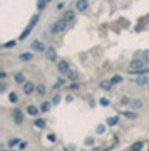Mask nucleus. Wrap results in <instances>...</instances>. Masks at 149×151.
Here are the masks:
<instances>
[{"label": "nucleus", "mask_w": 149, "mask_h": 151, "mask_svg": "<svg viewBox=\"0 0 149 151\" xmlns=\"http://www.w3.org/2000/svg\"><path fill=\"white\" fill-rule=\"evenodd\" d=\"M67 22L69 20H65V19H60V20H55L52 25H50V34H60V32H64V30L67 29Z\"/></svg>", "instance_id": "f257e3e1"}, {"label": "nucleus", "mask_w": 149, "mask_h": 151, "mask_svg": "<svg viewBox=\"0 0 149 151\" xmlns=\"http://www.w3.org/2000/svg\"><path fill=\"white\" fill-rule=\"evenodd\" d=\"M37 22H39V15L35 14V15H32V19H30V22H29V25L25 27V30L20 34V40H24V39H27L30 34H32V29L37 25Z\"/></svg>", "instance_id": "f03ea898"}, {"label": "nucleus", "mask_w": 149, "mask_h": 151, "mask_svg": "<svg viewBox=\"0 0 149 151\" xmlns=\"http://www.w3.org/2000/svg\"><path fill=\"white\" fill-rule=\"evenodd\" d=\"M30 47H32V50H35V52H45V50H47L45 44L40 42V40H34V42L30 44Z\"/></svg>", "instance_id": "7ed1b4c3"}, {"label": "nucleus", "mask_w": 149, "mask_h": 151, "mask_svg": "<svg viewBox=\"0 0 149 151\" xmlns=\"http://www.w3.org/2000/svg\"><path fill=\"white\" fill-rule=\"evenodd\" d=\"M12 119H13V123H17V124H22V123H24V111L13 109V112H12Z\"/></svg>", "instance_id": "20e7f679"}, {"label": "nucleus", "mask_w": 149, "mask_h": 151, "mask_svg": "<svg viewBox=\"0 0 149 151\" xmlns=\"http://www.w3.org/2000/svg\"><path fill=\"white\" fill-rule=\"evenodd\" d=\"M35 87H37V86H35L34 82H30V81H25V82L22 84V89H24V92H25L27 96H29V94H32V92L35 91Z\"/></svg>", "instance_id": "39448f33"}, {"label": "nucleus", "mask_w": 149, "mask_h": 151, "mask_svg": "<svg viewBox=\"0 0 149 151\" xmlns=\"http://www.w3.org/2000/svg\"><path fill=\"white\" fill-rule=\"evenodd\" d=\"M131 76H148L149 74V66L148 67H141V69H129Z\"/></svg>", "instance_id": "423d86ee"}, {"label": "nucleus", "mask_w": 149, "mask_h": 151, "mask_svg": "<svg viewBox=\"0 0 149 151\" xmlns=\"http://www.w3.org/2000/svg\"><path fill=\"white\" fill-rule=\"evenodd\" d=\"M57 69H59L60 74H64V76H65V74L69 72V69H70V67H69V62H67V60H59Z\"/></svg>", "instance_id": "0eeeda50"}, {"label": "nucleus", "mask_w": 149, "mask_h": 151, "mask_svg": "<svg viewBox=\"0 0 149 151\" xmlns=\"http://www.w3.org/2000/svg\"><path fill=\"white\" fill-rule=\"evenodd\" d=\"M87 7H89V2L87 0H77L76 2V10L77 12H86Z\"/></svg>", "instance_id": "6e6552de"}, {"label": "nucleus", "mask_w": 149, "mask_h": 151, "mask_svg": "<svg viewBox=\"0 0 149 151\" xmlns=\"http://www.w3.org/2000/svg\"><path fill=\"white\" fill-rule=\"evenodd\" d=\"M65 76H67V79H69L70 82H76V81H79V77H80V74L76 69H69V72H67Z\"/></svg>", "instance_id": "1a4fd4ad"}, {"label": "nucleus", "mask_w": 149, "mask_h": 151, "mask_svg": "<svg viewBox=\"0 0 149 151\" xmlns=\"http://www.w3.org/2000/svg\"><path fill=\"white\" fill-rule=\"evenodd\" d=\"M45 57H47V60H55L57 59V52H55V49H54V47H47V50H45Z\"/></svg>", "instance_id": "9d476101"}, {"label": "nucleus", "mask_w": 149, "mask_h": 151, "mask_svg": "<svg viewBox=\"0 0 149 151\" xmlns=\"http://www.w3.org/2000/svg\"><path fill=\"white\" fill-rule=\"evenodd\" d=\"M141 67H144V62L141 59H132L129 64V69H141Z\"/></svg>", "instance_id": "9b49d317"}, {"label": "nucleus", "mask_w": 149, "mask_h": 151, "mask_svg": "<svg viewBox=\"0 0 149 151\" xmlns=\"http://www.w3.org/2000/svg\"><path fill=\"white\" fill-rule=\"evenodd\" d=\"M39 112H42V111L37 108V106H34V104H30V106H27V114L29 116H37Z\"/></svg>", "instance_id": "f8f14e48"}, {"label": "nucleus", "mask_w": 149, "mask_h": 151, "mask_svg": "<svg viewBox=\"0 0 149 151\" xmlns=\"http://www.w3.org/2000/svg\"><path fill=\"white\" fill-rule=\"evenodd\" d=\"M13 81H15L17 84H24V82H25V74H24V72H15V74H13Z\"/></svg>", "instance_id": "ddd939ff"}, {"label": "nucleus", "mask_w": 149, "mask_h": 151, "mask_svg": "<svg viewBox=\"0 0 149 151\" xmlns=\"http://www.w3.org/2000/svg\"><path fill=\"white\" fill-rule=\"evenodd\" d=\"M19 59L22 60V62H29V60L34 59V56H32V52H22L19 56Z\"/></svg>", "instance_id": "4468645a"}, {"label": "nucleus", "mask_w": 149, "mask_h": 151, "mask_svg": "<svg viewBox=\"0 0 149 151\" xmlns=\"http://www.w3.org/2000/svg\"><path fill=\"white\" fill-rule=\"evenodd\" d=\"M142 104H144V102H142V99H131V108H132V109H141V108H142Z\"/></svg>", "instance_id": "2eb2a0df"}, {"label": "nucleus", "mask_w": 149, "mask_h": 151, "mask_svg": "<svg viewBox=\"0 0 149 151\" xmlns=\"http://www.w3.org/2000/svg\"><path fill=\"white\" fill-rule=\"evenodd\" d=\"M35 92H37L39 96H45V94H47V87H45L44 84H37V87H35Z\"/></svg>", "instance_id": "dca6fc26"}, {"label": "nucleus", "mask_w": 149, "mask_h": 151, "mask_svg": "<svg viewBox=\"0 0 149 151\" xmlns=\"http://www.w3.org/2000/svg\"><path fill=\"white\" fill-rule=\"evenodd\" d=\"M117 123H119V118H117V116H111V118H107V121H106L107 126H116Z\"/></svg>", "instance_id": "f3484780"}, {"label": "nucleus", "mask_w": 149, "mask_h": 151, "mask_svg": "<svg viewBox=\"0 0 149 151\" xmlns=\"http://www.w3.org/2000/svg\"><path fill=\"white\" fill-rule=\"evenodd\" d=\"M122 114H124L127 119H136V118H138V112H136V109H134V111H124Z\"/></svg>", "instance_id": "a211bd4d"}, {"label": "nucleus", "mask_w": 149, "mask_h": 151, "mask_svg": "<svg viewBox=\"0 0 149 151\" xmlns=\"http://www.w3.org/2000/svg\"><path fill=\"white\" fill-rule=\"evenodd\" d=\"M136 84H138V86H146V84H148V76H138Z\"/></svg>", "instance_id": "6ab92c4d"}, {"label": "nucleus", "mask_w": 149, "mask_h": 151, "mask_svg": "<svg viewBox=\"0 0 149 151\" xmlns=\"http://www.w3.org/2000/svg\"><path fill=\"white\" fill-rule=\"evenodd\" d=\"M50 106H52V102H49V101H44V102L40 104V111H42V112H47V111L50 109Z\"/></svg>", "instance_id": "aec40b11"}, {"label": "nucleus", "mask_w": 149, "mask_h": 151, "mask_svg": "<svg viewBox=\"0 0 149 151\" xmlns=\"http://www.w3.org/2000/svg\"><path fill=\"white\" fill-rule=\"evenodd\" d=\"M100 87L104 91H111L112 89V82H111V81H102V82H100Z\"/></svg>", "instance_id": "412c9836"}, {"label": "nucleus", "mask_w": 149, "mask_h": 151, "mask_svg": "<svg viewBox=\"0 0 149 151\" xmlns=\"http://www.w3.org/2000/svg\"><path fill=\"white\" fill-rule=\"evenodd\" d=\"M74 17H76V12H74V10H67V12L64 14V19L65 20H74Z\"/></svg>", "instance_id": "4be33fe9"}, {"label": "nucleus", "mask_w": 149, "mask_h": 151, "mask_svg": "<svg viewBox=\"0 0 149 151\" xmlns=\"http://www.w3.org/2000/svg\"><path fill=\"white\" fill-rule=\"evenodd\" d=\"M142 146H144V144H142L141 141H138V143H134V144L131 146V151H141L142 150Z\"/></svg>", "instance_id": "5701e85b"}, {"label": "nucleus", "mask_w": 149, "mask_h": 151, "mask_svg": "<svg viewBox=\"0 0 149 151\" xmlns=\"http://www.w3.org/2000/svg\"><path fill=\"white\" fill-rule=\"evenodd\" d=\"M9 101L10 102H17V101H19V94H17V92H10L9 94Z\"/></svg>", "instance_id": "b1692460"}, {"label": "nucleus", "mask_w": 149, "mask_h": 151, "mask_svg": "<svg viewBox=\"0 0 149 151\" xmlns=\"http://www.w3.org/2000/svg\"><path fill=\"white\" fill-rule=\"evenodd\" d=\"M111 82H112V84H119V82H122V77H121L119 74H116V76L111 77Z\"/></svg>", "instance_id": "393cba45"}, {"label": "nucleus", "mask_w": 149, "mask_h": 151, "mask_svg": "<svg viewBox=\"0 0 149 151\" xmlns=\"http://www.w3.org/2000/svg\"><path fill=\"white\" fill-rule=\"evenodd\" d=\"M15 45H17V40H9L7 44H3V49H12Z\"/></svg>", "instance_id": "a878e982"}, {"label": "nucleus", "mask_w": 149, "mask_h": 151, "mask_svg": "<svg viewBox=\"0 0 149 151\" xmlns=\"http://www.w3.org/2000/svg\"><path fill=\"white\" fill-rule=\"evenodd\" d=\"M47 5V0H37V9L39 10H44Z\"/></svg>", "instance_id": "bb28decb"}, {"label": "nucleus", "mask_w": 149, "mask_h": 151, "mask_svg": "<svg viewBox=\"0 0 149 151\" xmlns=\"http://www.w3.org/2000/svg\"><path fill=\"white\" fill-rule=\"evenodd\" d=\"M20 143H22V141H20V138H13V139L9 141V146H12V148H13V146H17V144H20Z\"/></svg>", "instance_id": "cd10ccee"}, {"label": "nucleus", "mask_w": 149, "mask_h": 151, "mask_svg": "<svg viewBox=\"0 0 149 151\" xmlns=\"http://www.w3.org/2000/svg\"><path fill=\"white\" fill-rule=\"evenodd\" d=\"M60 99H62V98H60V94H54V98H52V104H54V106H57V104L60 102Z\"/></svg>", "instance_id": "c85d7f7f"}, {"label": "nucleus", "mask_w": 149, "mask_h": 151, "mask_svg": "<svg viewBox=\"0 0 149 151\" xmlns=\"http://www.w3.org/2000/svg\"><path fill=\"white\" fill-rule=\"evenodd\" d=\"M35 126L40 128V129H42V128H45V121H44V119H35Z\"/></svg>", "instance_id": "c756f323"}, {"label": "nucleus", "mask_w": 149, "mask_h": 151, "mask_svg": "<svg viewBox=\"0 0 149 151\" xmlns=\"http://www.w3.org/2000/svg\"><path fill=\"white\" fill-rule=\"evenodd\" d=\"M119 102H121V104H131V98H127V96H122Z\"/></svg>", "instance_id": "7c9ffc66"}, {"label": "nucleus", "mask_w": 149, "mask_h": 151, "mask_svg": "<svg viewBox=\"0 0 149 151\" xmlns=\"http://www.w3.org/2000/svg\"><path fill=\"white\" fill-rule=\"evenodd\" d=\"M80 86H79V82L76 81V82H70V86H69V89H72V91H76V89H79Z\"/></svg>", "instance_id": "2f4dec72"}, {"label": "nucleus", "mask_w": 149, "mask_h": 151, "mask_svg": "<svg viewBox=\"0 0 149 151\" xmlns=\"http://www.w3.org/2000/svg\"><path fill=\"white\" fill-rule=\"evenodd\" d=\"M109 104H111L109 99H106V98H102V99H100V106H109Z\"/></svg>", "instance_id": "473e14b6"}, {"label": "nucleus", "mask_w": 149, "mask_h": 151, "mask_svg": "<svg viewBox=\"0 0 149 151\" xmlns=\"http://www.w3.org/2000/svg\"><path fill=\"white\" fill-rule=\"evenodd\" d=\"M104 131H106V126H102V124H100L99 128H97V133H99V134H102Z\"/></svg>", "instance_id": "72a5a7b5"}, {"label": "nucleus", "mask_w": 149, "mask_h": 151, "mask_svg": "<svg viewBox=\"0 0 149 151\" xmlns=\"http://www.w3.org/2000/svg\"><path fill=\"white\" fill-rule=\"evenodd\" d=\"M92 143H94V139H92V138H87V139H86V144H87V146H90Z\"/></svg>", "instance_id": "f704fd0d"}, {"label": "nucleus", "mask_w": 149, "mask_h": 151, "mask_svg": "<svg viewBox=\"0 0 149 151\" xmlns=\"http://www.w3.org/2000/svg\"><path fill=\"white\" fill-rule=\"evenodd\" d=\"M65 101H67V102H72V101H74V96H70V94H69V96L65 98Z\"/></svg>", "instance_id": "c9c22d12"}, {"label": "nucleus", "mask_w": 149, "mask_h": 151, "mask_svg": "<svg viewBox=\"0 0 149 151\" xmlns=\"http://www.w3.org/2000/svg\"><path fill=\"white\" fill-rule=\"evenodd\" d=\"M49 139L50 141H55V134H49Z\"/></svg>", "instance_id": "e433bc0d"}, {"label": "nucleus", "mask_w": 149, "mask_h": 151, "mask_svg": "<svg viewBox=\"0 0 149 151\" xmlns=\"http://www.w3.org/2000/svg\"><path fill=\"white\" fill-rule=\"evenodd\" d=\"M102 151H106V150H102Z\"/></svg>", "instance_id": "4c0bfd02"}, {"label": "nucleus", "mask_w": 149, "mask_h": 151, "mask_svg": "<svg viewBox=\"0 0 149 151\" xmlns=\"http://www.w3.org/2000/svg\"><path fill=\"white\" fill-rule=\"evenodd\" d=\"M2 151H5V150H2Z\"/></svg>", "instance_id": "58836bf2"}]
</instances>
